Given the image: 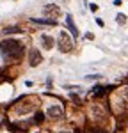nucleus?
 <instances>
[{
    "label": "nucleus",
    "instance_id": "nucleus-7",
    "mask_svg": "<svg viewBox=\"0 0 128 133\" xmlns=\"http://www.w3.org/2000/svg\"><path fill=\"white\" fill-rule=\"evenodd\" d=\"M41 44L46 48V50H50V48H53V44H55V39L50 37V36H43L41 37Z\"/></svg>",
    "mask_w": 128,
    "mask_h": 133
},
{
    "label": "nucleus",
    "instance_id": "nucleus-6",
    "mask_svg": "<svg viewBox=\"0 0 128 133\" xmlns=\"http://www.w3.org/2000/svg\"><path fill=\"white\" fill-rule=\"evenodd\" d=\"M73 16L71 14H66V25H68V29L73 32V37H78V29H76V25L73 23V20H71Z\"/></svg>",
    "mask_w": 128,
    "mask_h": 133
},
{
    "label": "nucleus",
    "instance_id": "nucleus-1",
    "mask_svg": "<svg viewBox=\"0 0 128 133\" xmlns=\"http://www.w3.org/2000/svg\"><path fill=\"white\" fill-rule=\"evenodd\" d=\"M23 53V43L16 39H4L0 43V55L5 59H20Z\"/></svg>",
    "mask_w": 128,
    "mask_h": 133
},
{
    "label": "nucleus",
    "instance_id": "nucleus-8",
    "mask_svg": "<svg viewBox=\"0 0 128 133\" xmlns=\"http://www.w3.org/2000/svg\"><path fill=\"white\" fill-rule=\"evenodd\" d=\"M32 21H36V23H46V25H55L53 20H37V18H32Z\"/></svg>",
    "mask_w": 128,
    "mask_h": 133
},
{
    "label": "nucleus",
    "instance_id": "nucleus-9",
    "mask_svg": "<svg viewBox=\"0 0 128 133\" xmlns=\"http://www.w3.org/2000/svg\"><path fill=\"white\" fill-rule=\"evenodd\" d=\"M116 20H117V23H121V25H123V23L126 21V16H125V14H117Z\"/></svg>",
    "mask_w": 128,
    "mask_h": 133
},
{
    "label": "nucleus",
    "instance_id": "nucleus-4",
    "mask_svg": "<svg viewBox=\"0 0 128 133\" xmlns=\"http://www.w3.org/2000/svg\"><path fill=\"white\" fill-rule=\"evenodd\" d=\"M43 61L41 53L36 50V48H30V51H29V64H30L32 68H36V66H39Z\"/></svg>",
    "mask_w": 128,
    "mask_h": 133
},
{
    "label": "nucleus",
    "instance_id": "nucleus-10",
    "mask_svg": "<svg viewBox=\"0 0 128 133\" xmlns=\"http://www.w3.org/2000/svg\"><path fill=\"white\" fill-rule=\"evenodd\" d=\"M14 32H20L18 27H9V29H5V34H14Z\"/></svg>",
    "mask_w": 128,
    "mask_h": 133
},
{
    "label": "nucleus",
    "instance_id": "nucleus-5",
    "mask_svg": "<svg viewBox=\"0 0 128 133\" xmlns=\"http://www.w3.org/2000/svg\"><path fill=\"white\" fill-rule=\"evenodd\" d=\"M44 14L48 16V18H57L59 14H61V9H59V5L57 4H48V5H44Z\"/></svg>",
    "mask_w": 128,
    "mask_h": 133
},
{
    "label": "nucleus",
    "instance_id": "nucleus-2",
    "mask_svg": "<svg viewBox=\"0 0 128 133\" xmlns=\"http://www.w3.org/2000/svg\"><path fill=\"white\" fill-rule=\"evenodd\" d=\"M57 44H59V51H62V53H68V51L73 50V39L69 37L68 32H61L59 34Z\"/></svg>",
    "mask_w": 128,
    "mask_h": 133
},
{
    "label": "nucleus",
    "instance_id": "nucleus-3",
    "mask_svg": "<svg viewBox=\"0 0 128 133\" xmlns=\"http://www.w3.org/2000/svg\"><path fill=\"white\" fill-rule=\"evenodd\" d=\"M46 115H48L50 119H62L64 117V110L59 107V105H53V107H48Z\"/></svg>",
    "mask_w": 128,
    "mask_h": 133
},
{
    "label": "nucleus",
    "instance_id": "nucleus-11",
    "mask_svg": "<svg viewBox=\"0 0 128 133\" xmlns=\"http://www.w3.org/2000/svg\"><path fill=\"white\" fill-rule=\"evenodd\" d=\"M59 133H73V131H68V130H62V131H59Z\"/></svg>",
    "mask_w": 128,
    "mask_h": 133
}]
</instances>
